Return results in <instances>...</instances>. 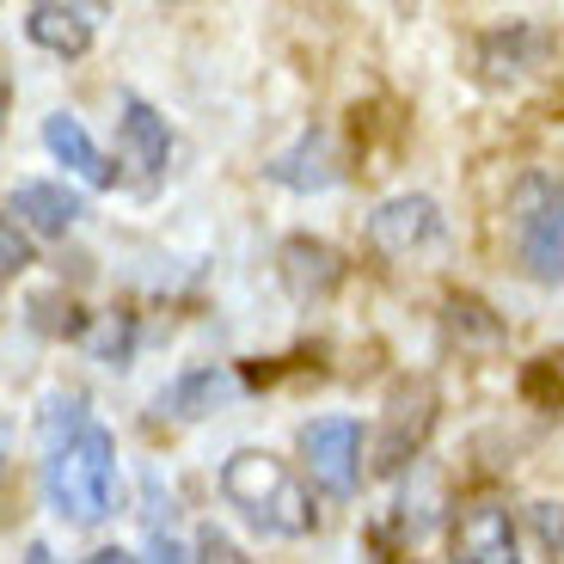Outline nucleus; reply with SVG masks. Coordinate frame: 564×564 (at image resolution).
I'll return each mask as SVG.
<instances>
[{"instance_id": "1", "label": "nucleus", "mask_w": 564, "mask_h": 564, "mask_svg": "<svg viewBox=\"0 0 564 564\" xmlns=\"http://www.w3.org/2000/svg\"><path fill=\"white\" fill-rule=\"evenodd\" d=\"M221 497L240 509L252 528L282 540H301L319 528V509H313V491L295 479V466L276 460L270 448H234L221 466Z\"/></svg>"}, {"instance_id": "2", "label": "nucleus", "mask_w": 564, "mask_h": 564, "mask_svg": "<svg viewBox=\"0 0 564 564\" xmlns=\"http://www.w3.org/2000/svg\"><path fill=\"white\" fill-rule=\"evenodd\" d=\"M43 503L74 528H99L117 509V436L105 423H86L43 460Z\"/></svg>"}, {"instance_id": "3", "label": "nucleus", "mask_w": 564, "mask_h": 564, "mask_svg": "<svg viewBox=\"0 0 564 564\" xmlns=\"http://www.w3.org/2000/svg\"><path fill=\"white\" fill-rule=\"evenodd\" d=\"M509 227L534 282H564V191L546 172H528L509 191Z\"/></svg>"}, {"instance_id": "4", "label": "nucleus", "mask_w": 564, "mask_h": 564, "mask_svg": "<svg viewBox=\"0 0 564 564\" xmlns=\"http://www.w3.org/2000/svg\"><path fill=\"white\" fill-rule=\"evenodd\" d=\"M436 405L442 399H436L430 381H399L393 393H387L381 430H375V442H368V466H375L381 479L405 473V466L423 454V442H430V430H436Z\"/></svg>"}, {"instance_id": "5", "label": "nucleus", "mask_w": 564, "mask_h": 564, "mask_svg": "<svg viewBox=\"0 0 564 564\" xmlns=\"http://www.w3.org/2000/svg\"><path fill=\"white\" fill-rule=\"evenodd\" d=\"M301 466L325 497H356V485H362V423L356 417L301 423Z\"/></svg>"}, {"instance_id": "6", "label": "nucleus", "mask_w": 564, "mask_h": 564, "mask_svg": "<svg viewBox=\"0 0 564 564\" xmlns=\"http://www.w3.org/2000/svg\"><path fill=\"white\" fill-rule=\"evenodd\" d=\"M117 166H123L135 184H154L160 172L172 166L166 117H160L148 99H135V93H123V105H117Z\"/></svg>"}, {"instance_id": "7", "label": "nucleus", "mask_w": 564, "mask_h": 564, "mask_svg": "<svg viewBox=\"0 0 564 564\" xmlns=\"http://www.w3.org/2000/svg\"><path fill=\"white\" fill-rule=\"evenodd\" d=\"M442 240V209L436 197H417V191H405V197H387L381 209L368 215V246L381 258H411L423 252V246Z\"/></svg>"}, {"instance_id": "8", "label": "nucleus", "mask_w": 564, "mask_h": 564, "mask_svg": "<svg viewBox=\"0 0 564 564\" xmlns=\"http://www.w3.org/2000/svg\"><path fill=\"white\" fill-rule=\"evenodd\" d=\"M276 276H282V289H289L301 307H313V301L338 295L344 252L332 240H313V234H289V240L276 246Z\"/></svg>"}, {"instance_id": "9", "label": "nucleus", "mask_w": 564, "mask_h": 564, "mask_svg": "<svg viewBox=\"0 0 564 564\" xmlns=\"http://www.w3.org/2000/svg\"><path fill=\"white\" fill-rule=\"evenodd\" d=\"M448 564H522L516 558V516L503 503H473L454 522Z\"/></svg>"}, {"instance_id": "10", "label": "nucleus", "mask_w": 564, "mask_h": 564, "mask_svg": "<svg viewBox=\"0 0 564 564\" xmlns=\"http://www.w3.org/2000/svg\"><path fill=\"white\" fill-rule=\"evenodd\" d=\"M7 215H13L19 227H31V234H43V240H62V234L80 227L86 197H74L68 184H56V178H25V184H13Z\"/></svg>"}, {"instance_id": "11", "label": "nucleus", "mask_w": 564, "mask_h": 564, "mask_svg": "<svg viewBox=\"0 0 564 564\" xmlns=\"http://www.w3.org/2000/svg\"><path fill=\"white\" fill-rule=\"evenodd\" d=\"M264 178L282 184V191H301V197L332 191V184H338V148H332V135H325V129H301L282 154H270Z\"/></svg>"}, {"instance_id": "12", "label": "nucleus", "mask_w": 564, "mask_h": 564, "mask_svg": "<svg viewBox=\"0 0 564 564\" xmlns=\"http://www.w3.org/2000/svg\"><path fill=\"white\" fill-rule=\"evenodd\" d=\"M540 56H546V31L534 25H497L479 37V80L485 86H509V80H522L528 68H540Z\"/></svg>"}, {"instance_id": "13", "label": "nucleus", "mask_w": 564, "mask_h": 564, "mask_svg": "<svg viewBox=\"0 0 564 564\" xmlns=\"http://www.w3.org/2000/svg\"><path fill=\"white\" fill-rule=\"evenodd\" d=\"M99 31V13L93 7H74V0H37L25 7V37L50 56H80L86 43Z\"/></svg>"}, {"instance_id": "14", "label": "nucleus", "mask_w": 564, "mask_h": 564, "mask_svg": "<svg viewBox=\"0 0 564 564\" xmlns=\"http://www.w3.org/2000/svg\"><path fill=\"white\" fill-rule=\"evenodd\" d=\"M43 148L62 160V166L74 172V178H86L93 191H105V184H117V166L105 160V148L93 135H86V123L80 117H68V111H56V117H43Z\"/></svg>"}, {"instance_id": "15", "label": "nucleus", "mask_w": 564, "mask_h": 564, "mask_svg": "<svg viewBox=\"0 0 564 564\" xmlns=\"http://www.w3.org/2000/svg\"><path fill=\"white\" fill-rule=\"evenodd\" d=\"M442 332H448L460 350H497V344H503V319H497L479 295H448L442 301Z\"/></svg>"}, {"instance_id": "16", "label": "nucleus", "mask_w": 564, "mask_h": 564, "mask_svg": "<svg viewBox=\"0 0 564 564\" xmlns=\"http://www.w3.org/2000/svg\"><path fill=\"white\" fill-rule=\"evenodd\" d=\"M227 393H234V375H227V368H191V375H178V381L160 393V411H166V417H203V411H215Z\"/></svg>"}, {"instance_id": "17", "label": "nucleus", "mask_w": 564, "mask_h": 564, "mask_svg": "<svg viewBox=\"0 0 564 564\" xmlns=\"http://www.w3.org/2000/svg\"><path fill=\"white\" fill-rule=\"evenodd\" d=\"M129 344H135V325H129V319H105V332L93 338V350H99L111 368H123L129 362Z\"/></svg>"}, {"instance_id": "18", "label": "nucleus", "mask_w": 564, "mask_h": 564, "mask_svg": "<svg viewBox=\"0 0 564 564\" xmlns=\"http://www.w3.org/2000/svg\"><path fill=\"white\" fill-rule=\"evenodd\" d=\"M0 270H7V276H19V270H31V240L19 234V221H13V215L0 221Z\"/></svg>"}, {"instance_id": "19", "label": "nucleus", "mask_w": 564, "mask_h": 564, "mask_svg": "<svg viewBox=\"0 0 564 564\" xmlns=\"http://www.w3.org/2000/svg\"><path fill=\"white\" fill-rule=\"evenodd\" d=\"M528 522H534L540 546L564 558V503H534V509H528Z\"/></svg>"}, {"instance_id": "20", "label": "nucleus", "mask_w": 564, "mask_h": 564, "mask_svg": "<svg viewBox=\"0 0 564 564\" xmlns=\"http://www.w3.org/2000/svg\"><path fill=\"white\" fill-rule=\"evenodd\" d=\"M197 564H252V558H246V552L234 546L227 534H215V528H203V540H197Z\"/></svg>"}, {"instance_id": "21", "label": "nucleus", "mask_w": 564, "mask_h": 564, "mask_svg": "<svg viewBox=\"0 0 564 564\" xmlns=\"http://www.w3.org/2000/svg\"><path fill=\"white\" fill-rule=\"evenodd\" d=\"M148 564H197V558H191V552H184L178 540L154 534V546H148Z\"/></svg>"}, {"instance_id": "22", "label": "nucleus", "mask_w": 564, "mask_h": 564, "mask_svg": "<svg viewBox=\"0 0 564 564\" xmlns=\"http://www.w3.org/2000/svg\"><path fill=\"white\" fill-rule=\"evenodd\" d=\"M80 564H141V558L123 552V546H105V552H93V558H80Z\"/></svg>"}, {"instance_id": "23", "label": "nucleus", "mask_w": 564, "mask_h": 564, "mask_svg": "<svg viewBox=\"0 0 564 564\" xmlns=\"http://www.w3.org/2000/svg\"><path fill=\"white\" fill-rule=\"evenodd\" d=\"M31 564H50V546H31Z\"/></svg>"}]
</instances>
